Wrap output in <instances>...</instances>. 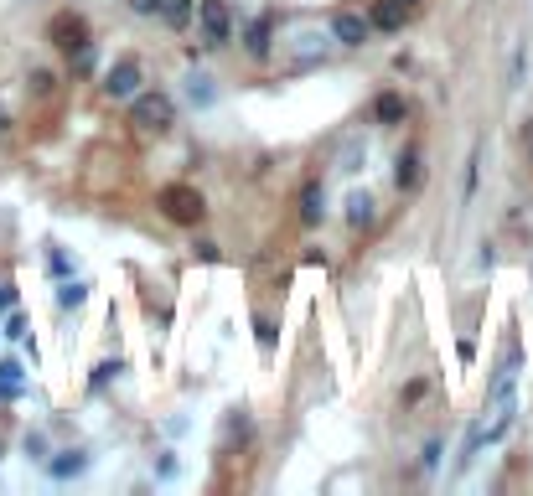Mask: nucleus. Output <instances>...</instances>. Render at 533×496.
<instances>
[{
  "instance_id": "nucleus-1",
  "label": "nucleus",
  "mask_w": 533,
  "mask_h": 496,
  "mask_svg": "<svg viewBox=\"0 0 533 496\" xmlns=\"http://www.w3.org/2000/svg\"><path fill=\"white\" fill-rule=\"evenodd\" d=\"M156 207H161L166 223H176V228H197L202 217H207V197L197 192V186H187V181L161 186V192H156Z\"/></svg>"
},
{
  "instance_id": "nucleus-2",
  "label": "nucleus",
  "mask_w": 533,
  "mask_h": 496,
  "mask_svg": "<svg viewBox=\"0 0 533 496\" xmlns=\"http://www.w3.org/2000/svg\"><path fill=\"white\" fill-rule=\"evenodd\" d=\"M130 119H135V130L161 135V130L176 124V99H171V93H135V99H130Z\"/></svg>"
},
{
  "instance_id": "nucleus-3",
  "label": "nucleus",
  "mask_w": 533,
  "mask_h": 496,
  "mask_svg": "<svg viewBox=\"0 0 533 496\" xmlns=\"http://www.w3.org/2000/svg\"><path fill=\"white\" fill-rule=\"evenodd\" d=\"M197 37L213 52L233 42V6L228 0H197Z\"/></svg>"
},
{
  "instance_id": "nucleus-4",
  "label": "nucleus",
  "mask_w": 533,
  "mask_h": 496,
  "mask_svg": "<svg viewBox=\"0 0 533 496\" xmlns=\"http://www.w3.org/2000/svg\"><path fill=\"white\" fill-rule=\"evenodd\" d=\"M140 83H145V68H140V57H114L109 62V73H104V93H109V99L114 104H130L135 99V93H140Z\"/></svg>"
},
{
  "instance_id": "nucleus-5",
  "label": "nucleus",
  "mask_w": 533,
  "mask_h": 496,
  "mask_svg": "<svg viewBox=\"0 0 533 496\" xmlns=\"http://www.w3.org/2000/svg\"><path fill=\"white\" fill-rule=\"evenodd\" d=\"M327 31H332V42H337V47H363V42L373 37V26H368V11H352V6L332 11Z\"/></svg>"
},
{
  "instance_id": "nucleus-6",
  "label": "nucleus",
  "mask_w": 533,
  "mask_h": 496,
  "mask_svg": "<svg viewBox=\"0 0 533 496\" xmlns=\"http://www.w3.org/2000/svg\"><path fill=\"white\" fill-rule=\"evenodd\" d=\"M518 367H523V347H518V336L502 347V362H497V372H492V383H487V403H497V398H513V388H518Z\"/></svg>"
},
{
  "instance_id": "nucleus-7",
  "label": "nucleus",
  "mask_w": 533,
  "mask_h": 496,
  "mask_svg": "<svg viewBox=\"0 0 533 496\" xmlns=\"http://www.w3.org/2000/svg\"><path fill=\"white\" fill-rule=\"evenodd\" d=\"M244 52L254 57V62H264L275 52V11H259L249 26H244Z\"/></svg>"
},
{
  "instance_id": "nucleus-8",
  "label": "nucleus",
  "mask_w": 533,
  "mask_h": 496,
  "mask_svg": "<svg viewBox=\"0 0 533 496\" xmlns=\"http://www.w3.org/2000/svg\"><path fill=\"white\" fill-rule=\"evenodd\" d=\"M47 37H52V47L78 52V47H88V21H83V16H73V11H63V16H52Z\"/></svg>"
},
{
  "instance_id": "nucleus-9",
  "label": "nucleus",
  "mask_w": 533,
  "mask_h": 496,
  "mask_svg": "<svg viewBox=\"0 0 533 496\" xmlns=\"http://www.w3.org/2000/svg\"><path fill=\"white\" fill-rule=\"evenodd\" d=\"M130 11L135 16H161L166 26H182L197 11V0H130Z\"/></svg>"
},
{
  "instance_id": "nucleus-10",
  "label": "nucleus",
  "mask_w": 533,
  "mask_h": 496,
  "mask_svg": "<svg viewBox=\"0 0 533 496\" xmlns=\"http://www.w3.org/2000/svg\"><path fill=\"white\" fill-rule=\"evenodd\" d=\"M420 181H425V155H420V145H404L394 161V186L399 192H420Z\"/></svg>"
},
{
  "instance_id": "nucleus-11",
  "label": "nucleus",
  "mask_w": 533,
  "mask_h": 496,
  "mask_svg": "<svg viewBox=\"0 0 533 496\" xmlns=\"http://www.w3.org/2000/svg\"><path fill=\"white\" fill-rule=\"evenodd\" d=\"M321 223H327V186L306 181L301 186V228H321Z\"/></svg>"
},
{
  "instance_id": "nucleus-12",
  "label": "nucleus",
  "mask_w": 533,
  "mask_h": 496,
  "mask_svg": "<svg viewBox=\"0 0 533 496\" xmlns=\"http://www.w3.org/2000/svg\"><path fill=\"white\" fill-rule=\"evenodd\" d=\"M368 26L383 31V37H399V31H404V6H399V0H373V6H368Z\"/></svg>"
},
{
  "instance_id": "nucleus-13",
  "label": "nucleus",
  "mask_w": 533,
  "mask_h": 496,
  "mask_svg": "<svg viewBox=\"0 0 533 496\" xmlns=\"http://www.w3.org/2000/svg\"><path fill=\"white\" fill-rule=\"evenodd\" d=\"M187 104H192V109H213V104H218L213 73H202V68H192V73H187Z\"/></svg>"
},
{
  "instance_id": "nucleus-14",
  "label": "nucleus",
  "mask_w": 533,
  "mask_h": 496,
  "mask_svg": "<svg viewBox=\"0 0 533 496\" xmlns=\"http://www.w3.org/2000/svg\"><path fill=\"white\" fill-rule=\"evenodd\" d=\"M88 471V450H63L57 460H47V476L52 481H73V476H83Z\"/></svg>"
},
{
  "instance_id": "nucleus-15",
  "label": "nucleus",
  "mask_w": 533,
  "mask_h": 496,
  "mask_svg": "<svg viewBox=\"0 0 533 496\" xmlns=\"http://www.w3.org/2000/svg\"><path fill=\"white\" fill-rule=\"evenodd\" d=\"M404 93H394V88H383L378 99H373V124H404Z\"/></svg>"
},
{
  "instance_id": "nucleus-16",
  "label": "nucleus",
  "mask_w": 533,
  "mask_h": 496,
  "mask_svg": "<svg viewBox=\"0 0 533 496\" xmlns=\"http://www.w3.org/2000/svg\"><path fill=\"white\" fill-rule=\"evenodd\" d=\"M373 217H378V202L368 192H347V223L352 228H373Z\"/></svg>"
},
{
  "instance_id": "nucleus-17",
  "label": "nucleus",
  "mask_w": 533,
  "mask_h": 496,
  "mask_svg": "<svg viewBox=\"0 0 533 496\" xmlns=\"http://www.w3.org/2000/svg\"><path fill=\"white\" fill-rule=\"evenodd\" d=\"M88 290H94L88 279H63V285H57V305H63V310H78V305L88 300Z\"/></svg>"
},
{
  "instance_id": "nucleus-18",
  "label": "nucleus",
  "mask_w": 533,
  "mask_h": 496,
  "mask_svg": "<svg viewBox=\"0 0 533 496\" xmlns=\"http://www.w3.org/2000/svg\"><path fill=\"white\" fill-rule=\"evenodd\" d=\"M477 166H482V150H471V161H466V181H461V202L477 197Z\"/></svg>"
},
{
  "instance_id": "nucleus-19",
  "label": "nucleus",
  "mask_w": 533,
  "mask_h": 496,
  "mask_svg": "<svg viewBox=\"0 0 533 496\" xmlns=\"http://www.w3.org/2000/svg\"><path fill=\"white\" fill-rule=\"evenodd\" d=\"M254 331H259V347H264V357H270V352H275V321H270V316H259V321H254Z\"/></svg>"
},
{
  "instance_id": "nucleus-20",
  "label": "nucleus",
  "mask_w": 533,
  "mask_h": 496,
  "mask_svg": "<svg viewBox=\"0 0 533 496\" xmlns=\"http://www.w3.org/2000/svg\"><path fill=\"white\" fill-rule=\"evenodd\" d=\"M6 336H11V341H26V316H21V310H6Z\"/></svg>"
},
{
  "instance_id": "nucleus-21",
  "label": "nucleus",
  "mask_w": 533,
  "mask_h": 496,
  "mask_svg": "<svg viewBox=\"0 0 533 496\" xmlns=\"http://www.w3.org/2000/svg\"><path fill=\"white\" fill-rule=\"evenodd\" d=\"M425 393H430V383H425V378H414V383L404 388V409H414V403H420Z\"/></svg>"
},
{
  "instance_id": "nucleus-22",
  "label": "nucleus",
  "mask_w": 533,
  "mask_h": 496,
  "mask_svg": "<svg viewBox=\"0 0 533 496\" xmlns=\"http://www.w3.org/2000/svg\"><path fill=\"white\" fill-rule=\"evenodd\" d=\"M26 455H32V460H47V440H42V434H26Z\"/></svg>"
},
{
  "instance_id": "nucleus-23",
  "label": "nucleus",
  "mask_w": 533,
  "mask_h": 496,
  "mask_svg": "<svg viewBox=\"0 0 533 496\" xmlns=\"http://www.w3.org/2000/svg\"><path fill=\"white\" fill-rule=\"evenodd\" d=\"M52 83H57V78H52L47 68H37V73H32V88H37V93H52Z\"/></svg>"
},
{
  "instance_id": "nucleus-24",
  "label": "nucleus",
  "mask_w": 533,
  "mask_h": 496,
  "mask_svg": "<svg viewBox=\"0 0 533 496\" xmlns=\"http://www.w3.org/2000/svg\"><path fill=\"white\" fill-rule=\"evenodd\" d=\"M0 310H16V285H6V279H0Z\"/></svg>"
},
{
  "instance_id": "nucleus-25",
  "label": "nucleus",
  "mask_w": 533,
  "mask_h": 496,
  "mask_svg": "<svg viewBox=\"0 0 533 496\" xmlns=\"http://www.w3.org/2000/svg\"><path fill=\"white\" fill-rule=\"evenodd\" d=\"M114 372H120V362H104V367H99V372H94V388H104V383H109V378H114Z\"/></svg>"
},
{
  "instance_id": "nucleus-26",
  "label": "nucleus",
  "mask_w": 533,
  "mask_h": 496,
  "mask_svg": "<svg viewBox=\"0 0 533 496\" xmlns=\"http://www.w3.org/2000/svg\"><path fill=\"white\" fill-rule=\"evenodd\" d=\"M435 465H440V440L425 445V471H435Z\"/></svg>"
},
{
  "instance_id": "nucleus-27",
  "label": "nucleus",
  "mask_w": 533,
  "mask_h": 496,
  "mask_svg": "<svg viewBox=\"0 0 533 496\" xmlns=\"http://www.w3.org/2000/svg\"><path fill=\"white\" fill-rule=\"evenodd\" d=\"M6 130H11V114H6V109H0V135H6Z\"/></svg>"
},
{
  "instance_id": "nucleus-28",
  "label": "nucleus",
  "mask_w": 533,
  "mask_h": 496,
  "mask_svg": "<svg viewBox=\"0 0 533 496\" xmlns=\"http://www.w3.org/2000/svg\"><path fill=\"white\" fill-rule=\"evenodd\" d=\"M523 140H528V150H533V119L523 124Z\"/></svg>"
},
{
  "instance_id": "nucleus-29",
  "label": "nucleus",
  "mask_w": 533,
  "mask_h": 496,
  "mask_svg": "<svg viewBox=\"0 0 533 496\" xmlns=\"http://www.w3.org/2000/svg\"><path fill=\"white\" fill-rule=\"evenodd\" d=\"M399 6H420V0H399Z\"/></svg>"
}]
</instances>
